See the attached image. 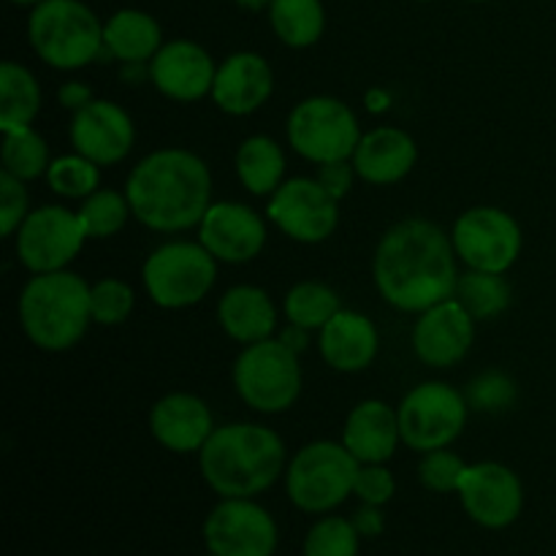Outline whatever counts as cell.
<instances>
[{"label":"cell","instance_id":"obj_1","mask_svg":"<svg viewBox=\"0 0 556 556\" xmlns=\"http://www.w3.org/2000/svg\"><path fill=\"white\" fill-rule=\"evenodd\" d=\"M451 233L424 217L391 226L378 242L372 277L386 304L400 313H424L454 299L459 271Z\"/></svg>","mask_w":556,"mask_h":556},{"label":"cell","instance_id":"obj_2","mask_svg":"<svg viewBox=\"0 0 556 556\" xmlns=\"http://www.w3.org/2000/svg\"><path fill=\"white\" fill-rule=\"evenodd\" d=\"M125 195L136 220L150 231L177 233L199 228L212 206L210 166L195 152L163 147L130 168Z\"/></svg>","mask_w":556,"mask_h":556},{"label":"cell","instance_id":"obj_3","mask_svg":"<svg viewBox=\"0 0 556 556\" xmlns=\"http://www.w3.org/2000/svg\"><path fill=\"white\" fill-rule=\"evenodd\" d=\"M199 467L215 494L253 500L286 472V443L264 424H223L199 451Z\"/></svg>","mask_w":556,"mask_h":556},{"label":"cell","instance_id":"obj_4","mask_svg":"<svg viewBox=\"0 0 556 556\" xmlns=\"http://www.w3.org/2000/svg\"><path fill=\"white\" fill-rule=\"evenodd\" d=\"M20 326L27 340L47 353L79 345L92 324L90 286L76 271L33 275L20 293Z\"/></svg>","mask_w":556,"mask_h":556},{"label":"cell","instance_id":"obj_5","mask_svg":"<svg viewBox=\"0 0 556 556\" xmlns=\"http://www.w3.org/2000/svg\"><path fill=\"white\" fill-rule=\"evenodd\" d=\"M27 38L49 68L79 71L101 58L103 25L81 0H43L33 5Z\"/></svg>","mask_w":556,"mask_h":556},{"label":"cell","instance_id":"obj_6","mask_svg":"<svg viewBox=\"0 0 556 556\" xmlns=\"http://www.w3.org/2000/svg\"><path fill=\"white\" fill-rule=\"evenodd\" d=\"M233 389L255 413L275 416L296 405L302 394V364L280 337L244 345L233 362Z\"/></svg>","mask_w":556,"mask_h":556},{"label":"cell","instance_id":"obj_7","mask_svg":"<svg viewBox=\"0 0 556 556\" xmlns=\"http://www.w3.org/2000/svg\"><path fill=\"white\" fill-rule=\"evenodd\" d=\"M362 462L334 440L304 445L286 467V492L304 514H329L353 494Z\"/></svg>","mask_w":556,"mask_h":556},{"label":"cell","instance_id":"obj_8","mask_svg":"<svg viewBox=\"0 0 556 556\" xmlns=\"http://www.w3.org/2000/svg\"><path fill=\"white\" fill-rule=\"evenodd\" d=\"M217 280V258L201 242H166L147 255L141 282L161 309L204 302Z\"/></svg>","mask_w":556,"mask_h":556},{"label":"cell","instance_id":"obj_9","mask_svg":"<svg viewBox=\"0 0 556 556\" xmlns=\"http://www.w3.org/2000/svg\"><path fill=\"white\" fill-rule=\"evenodd\" d=\"M286 134L293 152L315 166L353 157L364 136L353 109L334 96H309L299 101L288 114Z\"/></svg>","mask_w":556,"mask_h":556},{"label":"cell","instance_id":"obj_10","mask_svg":"<svg viewBox=\"0 0 556 556\" xmlns=\"http://www.w3.org/2000/svg\"><path fill=\"white\" fill-rule=\"evenodd\" d=\"M467 396L443 380H427L407 391L402 405L396 407L400 416L402 443L418 454L448 448L462 432H465Z\"/></svg>","mask_w":556,"mask_h":556},{"label":"cell","instance_id":"obj_11","mask_svg":"<svg viewBox=\"0 0 556 556\" xmlns=\"http://www.w3.org/2000/svg\"><path fill=\"white\" fill-rule=\"evenodd\" d=\"M454 250L467 269L505 275L519 261L525 233L519 220L500 206H472L454 223Z\"/></svg>","mask_w":556,"mask_h":556},{"label":"cell","instance_id":"obj_12","mask_svg":"<svg viewBox=\"0 0 556 556\" xmlns=\"http://www.w3.org/2000/svg\"><path fill=\"white\" fill-rule=\"evenodd\" d=\"M85 242L87 233L81 228L79 215L60 204L30 210L20 231L14 233L16 258L30 275L68 269Z\"/></svg>","mask_w":556,"mask_h":556},{"label":"cell","instance_id":"obj_13","mask_svg":"<svg viewBox=\"0 0 556 556\" xmlns=\"http://www.w3.org/2000/svg\"><path fill=\"white\" fill-rule=\"evenodd\" d=\"M266 217L293 242L320 244L340 226V201L315 177H293L269 195Z\"/></svg>","mask_w":556,"mask_h":556},{"label":"cell","instance_id":"obj_14","mask_svg":"<svg viewBox=\"0 0 556 556\" xmlns=\"http://www.w3.org/2000/svg\"><path fill=\"white\" fill-rule=\"evenodd\" d=\"M204 543L217 556H275L277 525L250 497H223L204 521Z\"/></svg>","mask_w":556,"mask_h":556},{"label":"cell","instance_id":"obj_15","mask_svg":"<svg viewBox=\"0 0 556 556\" xmlns=\"http://www.w3.org/2000/svg\"><path fill=\"white\" fill-rule=\"evenodd\" d=\"M459 500L465 514L486 530H505L525 508V486L510 467L500 462L467 465L459 483Z\"/></svg>","mask_w":556,"mask_h":556},{"label":"cell","instance_id":"obj_16","mask_svg":"<svg viewBox=\"0 0 556 556\" xmlns=\"http://www.w3.org/2000/svg\"><path fill=\"white\" fill-rule=\"evenodd\" d=\"M199 242L217 264H250L266 248V223L253 206L239 201H212L199 223Z\"/></svg>","mask_w":556,"mask_h":556},{"label":"cell","instance_id":"obj_17","mask_svg":"<svg viewBox=\"0 0 556 556\" xmlns=\"http://www.w3.org/2000/svg\"><path fill=\"white\" fill-rule=\"evenodd\" d=\"M74 152L90 157L98 166H114L130 155L136 128L130 114L119 103L92 98L85 109L74 112L68 128Z\"/></svg>","mask_w":556,"mask_h":556},{"label":"cell","instance_id":"obj_18","mask_svg":"<svg viewBox=\"0 0 556 556\" xmlns=\"http://www.w3.org/2000/svg\"><path fill=\"white\" fill-rule=\"evenodd\" d=\"M476 340V318L456 299L418 313L413 326V351L427 367L448 369L470 353Z\"/></svg>","mask_w":556,"mask_h":556},{"label":"cell","instance_id":"obj_19","mask_svg":"<svg viewBox=\"0 0 556 556\" xmlns=\"http://www.w3.org/2000/svg\"><path fill=\"white\" fill-rule=\"evenodd\" d=\"M217 65L204 47L188 38L163 43L150 60V81L161 96L177 103H193L212 96Z\"/></svg>","mask_w":556,"mask_h":556},{"label":"cell","instance_id":"obj_20","mask_svg":"<svg viewBox=\"0 0 556 556\" xmlns=\"http://www.w3.org/2000/svg\"><path fill=\"white\" fill-rule=\"evenodd\" d=\"M215 418L201 396L174 391L157 400L150 410V432L174 454H199L215 432Z\"/></svg>","mask_w":556,"mask_h":556},{"label":"cell","instance_id":"obj_21","mask_svg":"<svg viewBox=\"0 0 556 556\" xmlns=\"http://www.w3.org/2000/svg\"><path fill=\"white\" fill-rule=\"evenodd\" d=\"M275 92L271 65L255 52H233L217 65L212 101L231 117H248L258 112Z\"/></svg>","mask_w":556,"mask_h":556},{"label":"cell","instance_id":"obj_22","mask_svg":"<svg viewBox=\"0 0 556 556\" xmlns=\"http://www.w3.org/2000/svg\"><path fill=\"white\" fill-rule=\"evenodd\" d=\"M351 161L364 182L396 185L416 168L418 144L407 130L380 125L362 136Z\"/></svg>","mask_w":556,"mask_h":556},{"label":"cell","instance_id":"obj_23","mask_svg":"<svg viewBox=\"0 0 556 556\" xmlns=\"http://www.w3.org/2000/svg\"><path fill=\"white\" fill-rule=\"evenodd\" d=\"M380 348V334L372 320L356 309H340L320 329L318 351L324 362L337 372H364L375 362Z\"/></svg>","mask_w":556,"mask_h":556},{"label":"cell","instance_id":"obj_24","mask_svg":"<svg viewBox=\"0 0 556 556\" xmlns=\"http://www.w3.org/2000/svg\"><path fill=\"white\" fill-rule=\"evenodd\" d=\"M342 443L362 465H386L402 443L400 416L383 400H364L348 413Z\"/></svg>","mask_w":556,"mask_h":556},{"label":"cell","instance_id":"obj_25","mask_svg":"<svg viewBox=\"0 0 556 556\" xmlns=\"http://www.w3.org/2000/svg\"><path fill=\"white\" fill-rule=\"evenodd\" d=\"M217 324L239 345L269 340L277 329V307L258 286H233L217 302Z\"/></svg>","mask_w":556,"mask_h":556},{"label":"cell","instance_id":"obj_26","mask_svg":"<svg viewBox=\"0 0 556 556\" xmlns=\"http://www.w3.org/2000/svg\"><path fill=\"white\" fill-rule=\"evenodd\" d=\"M103 47L119 63H150L163 47V30L147 11L123 9L103 25Z\"/></svg>","mask_w":556,"mask_h":556},{"label":"cell","instance_id":"obj_27","mask_svg":"<svg viewBox=\"0 0 556 556\" xmlns=\"http://www.w3.org/2000/svg\"><path fill=\"white\" fill-rule=\"evenodd\" d=\"M237 177L248 193L269 199L286 182V152L271 136H250L237 150Z\"/></svg>","mask_w":556,"mask_h":556},{"label":"cell","instance_id":"obj_28","mask_svg":"<svg viewBox=\"0 0 556 556\" xmlns=\"http://www.w3.org/2000/svg\"><path fill=\"white\" fill-rule=\"evenodd\" d=\"M41 112V85L25 65L5 60L0 65V130L25 128Z\"/></svg>","mask_w":556,"mask_h":556},{"label":"cell","instance_id":"obj_29","mask_svg":"<svg viewBox=\"0 0 556 556\" xmlns=\"http://www.w3.org/2000/svg\"><path fill=\"white\" fill-rule=\"evenodd\" d=\"M269 22L286 47L307 49L324 36L326 11L320 0H271Z\"/></svg>","mask_w":556,"mask_h":556},{"label":"cell","instance_id":"obj_30","mask_svg":"<svg viewBox=\"0 0 556 556\" xmlns=\"http://www.w3.org/2000/svg\"><path fill=\"white\" fill-rule=\"evenodd\" d=\"M0 161H3L5 174L22 182H33L38 177H47L52 157H49L47 139L36 128L25 125V128L3 130Z\"/></svg>","mask_w":556,"mask_h":556},{"label":"cell","instance_id":"obj_31","mask_svg":"<svg viewBox=\"0 0 556 556\" xmlns=\"http://www.w3.org/2000/svg\"><path fill=\"white\" fill-rule=\"evenodd\" d=\"M454 299L476 320H492L510 307V286L503 275L467 269L459 275Z\"/></svg>","mask_w":556,"mask_h":556},{"label":"cell","instance_id":"obj_32","mask_svg":"<svg viewBox=\"0 0 556 556\" xmlns=\"http://www.w3.org/2000/svg\"><path fill=\"white\" fill-rule=\"evenodd\" d=\"M340 309V296H337L334 288L315 280L296 282L282 302L288 324L302 326L307 331H320Z\"/></svg>","mask_w":556,"mask_h":556},{"label":"cell","instance_id":"obj_33","mask_svg":"<svg viewBox=\"0 0 556 556\" xmlns=\"http://www.w3.org/2000/svg\"><path fill=\"white\" fill-rule=\"evenodd\" d=\"M76 215H79L87 239H109L117 237L128 226V217L134 215V210H130V201L125 193H117L112 188H98L96 193L81 201Z\"/></svg>","mask_w":556,"mask_h":556},{"label":"cell","instance_id":"obj_34","mask_svg":"<svg viewBox=\"0 0 556 556\" xmlns=\"http://www.w3.org/2000/svg\"><path fill=\"white\" fill-rule=\"evenodd\" d=\"M47 185L60 199L85 201L87 195L101 188V166L92 163L90 157L79 155V152L60 155L49 163Z\"/></svg>","mask_w":556,"mask_h":556},{"label":"cell","instance_id":"obj_35","mask_svg":"<svg viewBox=\"0 0 556 556\" xmlns=\"http://www.w3.org/2000/svg\"><path fill=\"white\" fill-rule=\"evenodd\" d=\"M358 530L342 516H326L309 527L304 556H358Z\"/></svg>","mask_w":556,"mask_h":556},{"label":"cell","instance_id":"obj_36","mask_svg":"<svg viewBox=\"0 0 556 556\" xmlns=\"http://www.w3.org/2000/svg\"><path fill=\"white\" fill-rule=\"evenodd\" d=\"M136 307V293L119 277H103L90 286V313L92 324L119 326L130 318Z\"/></svg>","mask_w":556,"mask_h":556},{"label":"cell","instance_id":"obj_37","mask_svg":"<svg viewBox=\"0 0 556 556\" xmlns=\"http://www.w3.org/2000/svg\"><path fill=\"white\" fill-rule=\"evenodd\" d=\"M467 405L478 413H505L519 400L514 378L505 372H483L467 389Z\"/></svg>","mask_w":556,"mask_h":556},{"label":"cell","instance_id":"obj_38","mask_svg":"<svg viewBox=\"0 0 556 556\" xmlns=\"http://www.w3.org/2000/svg\"><path fill=\"white\" fill-rule=\"evenodd\" d=\"M467 462L462 456H456L454 451L440 448V451H429L424 454L421 465H418V478H421L424 486L429 492L438 494H451L459 492V483L465 478Z\"/></svg>","mask_w":556,"mask_h":556},{"label":"cell","instance_id":"obj_39","mask_svg":"<svg viewBox=\"0 0 556 556\" xmlns=\"http://www.w3.org/2000/svg\"><path fill=\"white\" fill-rule=\"evenodd\" d=\"M27 215H30V199H27L25 182L0 172V231L3 237H14Z\"/></svg>","mask_w":556,"mask_h":556},{"label":"cell","instance_id":"obj_40","mask_svg":"<svg viewBox=\"0 0 556 556\" xmlns=\"http://www.w3.org/2000/svg\"><path fill=\"white\" fill-rule=\"evenodd\" d=\"M396 492V481L386 465H362L356 472V483H353V494L362 500L364 505H378L383 508Z\"/></svg>","mask_w":556,"mask_h":556},{"label":"cell","instance_id":"obj_41","mask_svg":"<svg viewBox=\"0 0 556 556\" xmlns=\"http://www.w3.org/2000/svg\"><path fill=\"white\" fill-rule=\"evenodd\" d=\"M356 177H358V174H356V166H353L351 157H348V161L320 163L318 174H315V179H318V182L324 185V188L329 190V193L334 195L337 201H342L348 193H351L353 179H356Z\"/></svg>","mask_w":556,"mask_h":556},{"label":"cell","instance_id":"obj_42","mask_svg":"<svg viewBox=\"0 0 556 556\" xmlns=\"http://www.w3.org/2000/svg\"><path fill=\"white\" fill-rule=\"evenodd\" d=\"M58 101L63 109H71V112H79L87 103L92 101V90L85 85V81H65L58 90Z\"/></svg>","mask_w":556,"mask_h":556},{"label":"cell","instance_id":"obj_43","mask_svg":"<svg viewBox=\"0 0 556 556\" xmlns=\"http://www.w3.org/2000/svg\"><path fill=\"white\" fill-rule=\"evenodd\" d=\"M351 521L356 525L358 535L364 538H375L383 532V514H380L378 505H362Z\"/></svg>","mask_w":556,"mask_h":556},{"label":"cell","instance_id":"obj_44","mask_svg":"<svg viewBox=\"0 0 556 556\" xmlns=\"http://www.w3.org/2000/svg\"><path fill=\"white\" fill-rule=\"evenodd\" d=\"M280 340L286 342V345L291 348L293 353H302V351H307V329H302V326H293V324H288V329H282Z\"/></svg>","mask_w":556,"mask_h":556},{"label":"cell","instance_id":"obj_45","mask_svg":"<svg viewBox=\"0 0 556 556\" xmlns=\"http://www.w3.org/2000/svg\"><path fill=\"white\" fill-rule=\"evenodd\" d=\"M391 106V96L386 90H369L367 92V109H372V112H386V109Z\"/></svg>","mask_w":556,"mask_h":556},{"label":"cell","instance_id":"obj_46","mask_svg":"<svg viewBox=\"0 0 556 556\" xmlns=\"http://www.w3.org/2000/svg\"><path fill=\"white\" fill-rule=\"evenodd\" d=\"M237 3L248 11H261V9H269L271 0H237Z\"/></svg>","mask_w":556,"mask_h":556},{"label":"cell","instance_id":"obj_47","mask_svg":"<svg viewBox=\"0 0 556 556\" xmlns=\"http://www.w3.org/2000/svg\"><path fill=\"white\" fill-rule=\"evenodd\" d=\"M11 3H16V5H38V3H43V0H11Z\"/></svg>","mask_w":556,"mask_h":556},{"label":"cell","instance_id":"obj_48","mask_svg":"<svg viewBox=\"0 0 556 556\" xmlns=\"http://www.w3.org/2000/svg\"><path fill=\"white\" fill-rule=\"evenodd\" d=\"M421 3H432V0H421Z\"/></svg>","mask_w":556,"mask_h":556},{"label":"cell","instance_id":"obj_49","mask_svg":"<svg viewBox=\"0 0 556 556\" xmlns=\"http://www.w3.org/2000/svg\"><path fill=\"white\" fill-rule=\"evenodd\" d=\"M472 3H483V0H472Z\"/></svg>","mask_w":556,"mask_h":556},{"label":"cell","instance_id":"obj_50","mask_svg":"<svg viewBox=\"0 0 556 556\" xmlns=\"http://www.w3.org/2000/svg\"><path fill=\"white\" fill-rule=\"evenodd\" d=\"M206 556H217V554H212V552H210V554H206Z\"/></svg>","mask_w":556,"mask_h":556}]
</instances>
